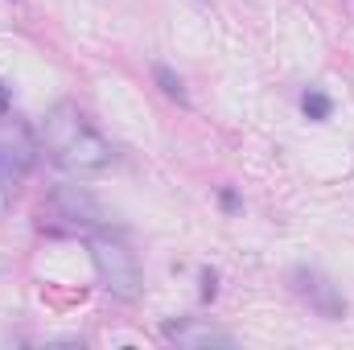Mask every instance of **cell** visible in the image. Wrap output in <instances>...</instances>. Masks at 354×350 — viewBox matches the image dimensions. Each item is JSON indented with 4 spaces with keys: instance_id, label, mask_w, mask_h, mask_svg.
Here are the masks:
<instances>
[{
    "instance_id": "4",
    "label": "cell",
    "mask_w": 354,
    "mask_h": 350,
    "mask_svg": "<svg viewBox=\"0 0 354 350\" xmlns=\"http://www.w3.org/2000/svg\"><path fill=\"white\" fill-rule=\"evenodd\" d=\"M292 293L313 309V313H322V317H330V322H342L346 317V297L338 293V284L330 280V276H322L317 268H292Z\"/></svg>"
},
{
    "instance_id": "3",
    "label": "cell",
    "mask_w": 354,
    "mask_h": 350,
    "mask_svg": "<svg viewBox=\"0 0 354 350\" xmlns=\"http://www.w3.org/2000/svg\"><path fill=\"white\" fill-rule=\"evenodd\" d=\"M37 136H33V128L21 120V116H12V111H4L0 116V185L8 190V185H17V181H25L29 169L37 165Z\"/></svg>"
},
{
    "instance_id": "1",
    "label": "cell",
    "mask_w": 354,
    "mask_h": 350,
    "mask_svg": "<svg viewBox=\"0 0 354 350\" xmlns=\"http://www.w3.org/2000/svg\"><path fill=\"white\" fill-rule=\"evenodd\" d=\"M41 145H46L50 161L62 174L83 177V174H99V169L111 165V145L91 128L87 116L71 99H62V103H54L46 111V120H41Z\"/></svg>"
},
{
    "instance_id": "6",
    "label": "cell",
    "mask_w": 354,
    "mask_h": 350,
    "mask_svg": "<svg viewBox=\"0 0 354 350\" xmlns=\"http://www.w3.org/2000/svg\"><path fill=\"white\" fill-rule=\"evenodd\" d=\"M165 342H174L181 350H198V347H235V334H227V330H214V326H206V322H194V317H185V322H165Z\"/></svg>"
},
{
    "instance_id": "2",
    "label": "cell",
    "mask_w": 354,
    "mask_h": 350,
    "mask_svg": "<svg viewBox=\"0 0 354 350\" xmlns=\"http://www.w3.org/2000/svg\"><path fill=\"white\" fill-rule=\"evenodd\" d=\"M87 252H91V264L99 272V284L120 297V301H136L145 280H140V264H136V252L115 239V235H91L87 239Z\"/></svg>"
},
{
    "instance_id": "5",
    "label": "cell",
    "mask_w": 354,
    "mask_h": 350,
    "mask_svg": "<svg viewBox=\"0 0 354 350\" xmlns=\"http://www.w3.org/2000/svg\"><path fill=\"white\" fill-rule=\"evenodd\" d=\"M50 202H54L58 219H66L75 227H103L107 223V210L95 202V194H91L87 185H58L50 194Z\"/></svg>"
},
{
    "instance_id": "8",
    "label": "cell",
    "mask_w": 354,
    "mask_h": 350,
    "mask_svg": "<svg viewBox=\"0 0 354 350\" xmlns=\"http://www.w3.org/2000/svg\"><path fill=\"white\" fill-rule=\"evenodd\" d=\"M301 111H305V120H313V124H326V120L334 116V99H330L322 87H309L305 95H301Z\"/></svg>"
},
{
    "instance_id": "9",
    "label": "cell",
    "mask_w": 354,
    "mask_h": 350,
    "mask_svg": "<svg viewBox=\"0 0 354 350\" xmlns=\"http://www.w3.org/2000/svg\"><path fill=\"white\" fill-rule=\"evenodd\" d=\"M218 206H223L227 214H239V206H243V202H239V194H235L231 185H223V190H218Z\"/></svg>"
},
{
    "instance_id": "11",
    "label": "cell",
    "mask_w": 354,
    "mask_h": 350,
    "mask_svg": "<svg viewBox=\"0 0 354 350\" xmlns=\"http://www.w3.org/2000/svg\"><path fill=\"white\" fill-rule=\"evenodd\" d=\"M4 111H12V107H8V83L0 79V116H4Z\"/></svg>"
},
{
    "instance_id": "7",
    "label": "cell",
    "mask_w": 354,
    "mask_h": 350,
    "mask_svg": "<svg viewBox=\"0 0 354 350\" xmlns=\"http://www.w3.org/2000/svg\"><path fill=\"white\" fill-rule=\"evenodd\" d=\"M153 79H157V87L165 91L174 103L189 107V91H185V83H181V75H177L174 66H165V62H153Z\"/></svg>"
},
{
    "instance_id": "10",
    "label": "cell",
    "mask_w": 354,
    "mask_h": 350,
    "mask_svg": "<svg viewBox=\"0 0 354 350\" xmlns=\"http://www.w3.org/2000/svg\"><path fill=\"white\" fill-rule=\"evenodd\" d=\"M214 293H218V272L202 268V301H214Z\"/></svg>"
}]
</instances>
